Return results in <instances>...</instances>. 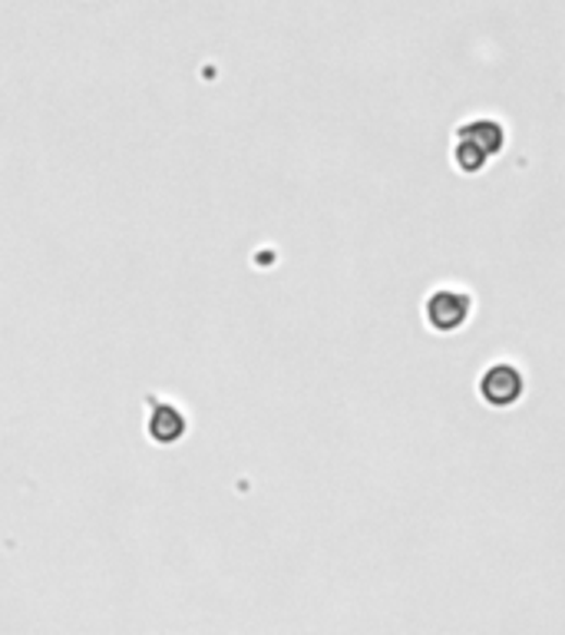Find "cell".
Here are the masks:
<instances>
[{"label":"cell","mask_w":565,"mask_h":635,"mask_svg":"<svg viewBox=\"0 0 565 635\" xmlns=\"http://www.w3.org/2000/svg\"><path fill=\"white\" fill-rule=\"evenodd\" d=\"M474 308H477V298L466 289H437L423 302V321L437 334H453V331L469 325Z\"/></svg>","instance_id":"cell-1"},{"label":"cell","mask_w":565,"mask_h":635,"mask_svg":"<svg viewBox=\"0 0 565 635\" xmlns=\"http://www.w3.org/2000/svg\"><path fill=\"white\" fill-rule=\"evenodd\" d=\"M526 388H529L526 375L516 365H509V361H496V365H490L477 381V394L490 407H516Z\"/></svg>","instance_id":"cell-2"},{"label":"cell","mask_w":565,"mask_h":635,"mask_svg":"<svg viewBox=\"0 0 565 635\" xmlns=\"http://www.w3.org/2000/svg\"><path fill=\"white\" fill-rule=\"evenodd\" d=\"M146 430H149L152 443L172 447V443H179L188 433V417H185V411L179 404L149 394V424H146Z\"/></svg>","instance_id":"cell-3"},{"label":"cell","mask_w":565,"mask_h":635,"mask_svg":"<svg viewBox=\"0 0 565 635\" xmlns=\"http://www.w3.org/2000/svg\"><path fill=\"white\" fill-rule=\"evenodd\" d=\"M456 136H463V139H469V143H477V146H480L483 152H490V156H500V152L506 149V126H503L500 120H490V117L459 123V126H456Z\"/></svg>","instance_id":"cell-4"}]
</instances>
